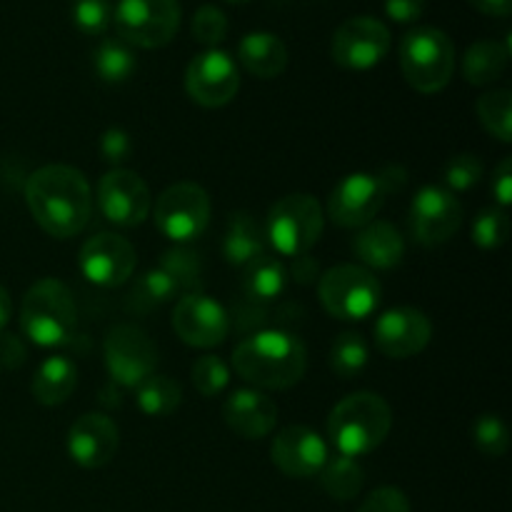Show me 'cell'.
Returning a JSON list of instances; mask_svg holds the SVG:
<instances>
[{"label": "cell", "instance_id": "cell-4", "mask_svg": "<svg viewBox=\"0 0 512 512\" xmlns=\"http://www.w3.org/2000/svg\"><path fill=\"white\" fill-rule=\"evenodd\" d=\"M408 173L400 165H385L375 173H350L330 190L325 215L340 228H365L378 218L388 198L405 188Z\"/></svg>", "mask_w": 512, "mask_h": 512}, {"label": "cell", "instance_id": "cell-33", "mask_svg": "<svg viewBox=\"0 0 512 512\" xmlns=\"http://www.w3.org/2000/svg\"><path fill=\"white\" fill-rule=\"evenodd\" d=\"M178 295L173 280L163 273L160 268L148 270L143 278L135 280L133 290L128 295V308H133L135 313H148V310L160 308L168 300H173Z\"/></svg>", "mask_w": 512, "mask_h": 512}, {"label": "cell", "instance_id": "cell-13", "mask_svg": "<svg viewBox=\"0 0 512 512\" xmlns=\"http://www.w3.org/2000/svg\"><path fill=\"white\" fill-rule=\"evenodd\" d=\"M240 73L225 50L208 48L190 60L185 70V90L203 108H223L238 95Z\"/></svg>", "mask_w": 512, "mask_h": 512}, {"label": "cell", "instance_id": "cell-5", "mask_svg": "<svg viewBox=\"0 0 512 512\" xmlns=\"http://www.w3.org/2000/svg\"><path fill=\"white\" fill-rule=\"evenodd\" d=\"M78 325L75 298L65 283L55 278H43L33 283L20 305V328L25 338L40 348L65 345Z\"/></svg>", "mask_w": 512, "mask_h": 512}, {"label": "cell", "instance_id": "cell-30", "mask_svg": "<svg viewBox=\"0 0 512 512\" xmlns=\"http://www.w3.org/2000/svg\"><path fill=\"white\" fill-rule=\"evenodd\" d=\"M183 403V390L168 375H150L138 385V408L150 418L175 413Z\"/></svg>", "mask_w": 512, "mask_h": 512}, {"label": "cell", "instance_id": "cell-23", "mask_svg": "<svg viewBox=\"0 0 512 512\" xmlns=\"http://www.w3.org/2000/svg\"><path fill=\"white\" fill-rule=\"evenodd\" d=\"M238 58L250 75L260 80H273L288 68V48L273 33H248L238 45Z\"/></svg>", "mask_w": 512, "mask_h": 512}, {"label": "cell", "instance_id": "cell-17", "mask_svg": "<svg viewBox=\"0 0 512 512\" xmlns=\"http://www.w3.org/2000/svg\"><path fill=\"white\" fill-rule=\"evenodd\" d=\"M80 273L100 288H118L133 278L135 248L118 233H98L80 248Z\"/></svg>", "mask_w": 512, "mask_h": 512}, {"label": "cell", "instance_id": "cell-38", "mask_svg": "<svg viewBox=\"0 0 512 512\" xmlns=\"http://www.w3.org/2000/svg\"><path fill=\"white\" fill-rule=\"evenodd\" d=\"M445 185L450 193H465V190L475 188L483 178V160L478 158L475 153H460L453 155V158L445 163L443 170Z\"/></svg>", "mask_w": 512, "mask_h": 512}, {"label": "cell", "instance_id": "cell-7", "mask_svg": "<svg viewBox=\"0 0 512 512\" xmlns=\"http://www.w3.org/2000/svg\"><path fill=\"white\" fill-rule=\"evenodd\" d=\"M325 228V210L318 198L305 193H293L280 198L270 208L265 223V240H270L278 255L298 258L315 248Z\"/></svg>", "mask_w": 512, "mask_h": 512}, {"label": "cell", "instance_id": "cell-11", "mask_svg": "<svg viewBox=\"0 0 512 512\" xmlns=\"http://www.w3.org/2000/svg\"><path fill=\"white\" fill-rule=\"evenodd\" d=\"M105 368L108 375L123 388H138L143 380L155 375L158 368V348L145 330L138 325H115L108 330L103 343Z\"/></svg>", "mask_w": 512, "mask_h": 512}, {"label": "cell", "instance_id": "cell-12", "mask_svg": "<svg viewBox=\"0 0 512 512\" xmlns=\"http://www.w3.org/2000/svg\"><path fill=\"white\" fill-rule=\"evenodd\" d=\"M463 225V205L450 190L440 185H425L410 203V233L415 243L438 248L448 243Z\"/></svg>", "mask_w": 512, "mask_h": 512}, {"label": "cell", "instance_id": "cell-10", "mask_svg": "<svg viewBox=\"0 0 512 512\" xmlns=\"http://www.w3.org/2000/svg\"><path fill=\"white\" fill-rule=\"evenodd\" d=\"M210 210V195L200 185L175 183L155 200L153 220L165 238L183 245L205 233Z\"/></svg>", "mask_w": 512, "mask_h": 512}, {"label": "cell", "instance_id": "cell-18", "mask_svg": "<svg viewBox=\"0 0 512 512\" xmlns=\"http://www.w3.org/2000/svg\"><path fill=\"white\" fill-rule=\"evenodd\" d=\"M430 338H433V325H430L428 315L418 308H410V305L385 310L375 320V348L388 355V358H413V355L423 353L428 348Z\"/></svg>", "mask_w": 512, "mask_h": 512}, {"label": "cell", "instance_id": "cell-8", "mask_svg": "<svg viewBox=\"0 0 512 512\" xmlns=\"http://www.w3.org/2000/svg\"><path fill=\"white\" fill-rule=\"evenodd\" d=\"M318 298L325 313L338 320H365L378 310L383 288L363 265H335L318 278Z\"/></svg>", "mask_w": 512, "mask_h": 512}, {"label": "cell", "instance_id": "cell-43", "mask_svg": "<svg viewBox=\"0 0 512 512\" xmlns=\"http://www.w3.org/2000/svg\"><path fill=\"white\" fill-rule=\"evenodd\" d=\"M490 190H493L495 200H498V208H508L512 203V158H508V155L495 165Z\"/></svg>", "mask_w": 512, "mask_h": 512}, {"label": "cell", "instance_id": "cell-26", "mask_svg": "<svg viewBox=\"0 0 512 512\" xmlns=\"http://www.w3.org/2000/svg\"><path fill=\"white\" fill-rule=\"evenodd\" d=\"M288 285V268L278 255L263 253L245 265L243 293L253 303H273Z\"/></svg>", "mask_w": 512, "mask_h": 512}, {"label": "cell", "instance_id": "cell-42", "mask_svg": "<svg viewBox=\"0 0 512 512\" xmlns=\"http://www.w3.org/2000/svg\"><path fill=\"white\" fill-rule=\"evenodd\" d=\"M130 153H133V140H130V135L123 128L105 130L103 138H100V155H103L105 163L118 168V165H123L130 158Z\"/></svg>", "mask_w": 512, "mask_h": 512}, {"label": "cell", "instance_id": "cell-34", "mask_svg": "<svg viewBox=\"0 0 512 512\" xmlns=\"http://www.w3.org/2000/svg\"><path fill=\"white\" fill-rule=\"evenodd\" d=\"M478 118L493 138L500 143L512 140V93L510 90H490L480 95Z\"/></svg>", "mask_w": 512, "mask_h": 512}, {"label": "cell", "instance_id": "cell-47", "mask_svg": "<svg viewBox=\"0 0 512 512\" xmlns=\"http://www.w3.org/2000/svg\"><path fill=\"white\" fill-rule=\"evenodd\" d=\"M473 8H478L480 13L485 15H498V18H503V15H510L512 10V0H468Z\"/></svg>", "mask_w": 512, "mask_h": 512}, {"label": "cell", "instance_id": "cell-27", "mask_svg": "<svg viewBox=\"0 0 512 512\" xmlns=\"http://www.w3.org/2000/svg\"><path fill=\"white\" fill-rule=\"evenodd\" d=\"M510 60V45L498 40H478L465 50L463 75L470 85H490L505 73Z\"/></svg>", "mask_w": 512, "mask_h": 512}, {"label": "cell", "instance_id": "cell-37", "mask_svg": "<svg viewBox=\"0 0 512 512\" xmlns=\"http://www.w3.org/2000/svg\"><path fill=\"white\" fill-rule=\"evenodd\" d=\"M510 218L505 208H485L473 223V243L483 250H495L508 240Z\"/></svg>", "mask_w": 512, "mask_h": 512}, {"label": "cell", "instance_id": "cell-15", "mask_svg": "<svg viewBox=\"0 0 512 512\" xmlns=\"http://www.w3.org/2000/svg\"><path fill=\"white\" fill-rule=\"evenodd\" d=\"M173 330L185 345L208 350L225 343L230 318L223 305L205 293H185L173 308Z\"/></svg>", "mask_w": 512, "mask_h": 512}, {"label": "cell", "instance_id": "cell-36", "mask_svg": "<svg viewBox=\"0 0 512 512\" xmlns=\"http://www.w3.org/2000/svg\"><path fill=\"white\" fill-rule=\"evenodd\" d=\"M473 443L485 458H500L508 453L510 435L503 418L495 413H483L473 423Z\"/></svg>", "mask_w": 512, "mask_h": 512}, {"label": "cell", "instance_id": "cell-45", "mask_svg": "<svg viewBox=\"0 0 512 512\" xmlns=\"http://www.w3.org/2000/svg\"><path fill=\"white\" fill-rule=\"evenodd\" d=\"M25 363V348L15 335H0V365L20 368Z\"/></svg>", "mask_w": 512, "mask_h": 512}, {"label": "cell", "instance_id": "cell-44", "mask_svg": "<svg viewBox=\"0 0 512 512\" xmlns=\"http://www.w3.org/2000/svg\"><path fill=\"white\" fill-rule=\"evenodd\" d=\"M423 10L425 0H385V13L395 23H415Z\"/></svg>", "mask_w": 512, "mask_h": 512}, {"label": "cell", "instance_id": "cell-32", "mask_svg": "<svg viewBox=\"0 0 512 512\" xmlns=\"http://www.w3.org/2000/svg\"><path fill=\"white\" fill-rule=\"evenodd\" d=\"M158 268L173 280L178 293H200V285H203V263H200V255L185 248V245L168 250L163 255V260H160Z\"/></svg>", "mask_w": 512, "mask_h": 512}, {"label": "cell", "instance_id": "cell-31", "mask_svg": "<svg viewBox=\"0 0 512 512\" xmlns=\"http://www.w3.org/2000/svg\"><path fill=\"white\" fill-rule=\"evenodd\" d=\"M370 348L360 333H340L330 348V370L340 380H353L368 368Z\"/></svg>", "mask_w": 512, "mask_h": 512}, {"label": "cell", "instance_id": "cell-6", "mask_svg": "<svg viewBox=\"0 0 512 512\" xmlns=\"http://www.w3.org/2000/svg\"><path fill=\"white\" fill-rule=\"evenodd\" d=\"M400 68L413 90L423 95L440 93L455 70V45L440 28H413L400 43Z\"/></svg>", "mask_w": 512, "mask_h": 512}, {"label": "cell", "instance_id": "cell-24", "mask_svg": "<svg viewBox=\"0 0 512 512\" xmlns=\"http://www.w3.org/2000/svg\"><path fill=\"white\" fill-rule=\"evenodd\" d=\"M265 253V225L248 210L230 215L223 235V255L230 265L245 268L250 260Z\"/></svg>", "mask_w": 512, "mask_h": 512}, {"label": "cell", "instance_id": "cell-9", "mask_svg": "<svg viewBox=\"0 0 512 512\" xmlns=\"http://www.w3.org/2000/svg\"><path fill=\"white\" fill-rule=\"evenodd\" d=\"M178 0H118L113 25L130 48H163L180 28Z\"/></svg>", "mask_w": 512, "mask_h": 512}, {"label": "cell", "instance_id": "cell-48", "mask_svg": "<svg viewBox=\"0 0 512 512\" xmlns=\"http://www.w3.org/2000/svg\"><path fill=\"white\" fill-rule=\"evenodd\" d=\"M10 315H13V303H10L8 290L0 285V330L10 323Z\"/></svg>", "mask_w": 512, "mask_h": 512}, {"label": "cell", "instance_id": "cell-21", "mask_svg": "<svg viewBox=\"0 0 512 512\" xmlns=\"http://www.w3.org/2000/svg\"><path fill=\"white\" fill-rule=\"evenodd\" d=\"M223 420L240 438L260 440L273 433L278 423V408L260 390L240 388L233 390L223 403Z\"/></svg>", "mask_w": 512, "mask_h": 512}, {"label": "cell", "instance_id": "cell-29", "mask_svg": "<svg viewBox=\"0 0 512 512\" xmlns=\"http://www.w3.org/2000/svg\"><path fill=\"white\" fill-rule=\"evenodd\" d=\"M93 68L103 83H125L138 68L135 50L120 38H105L93 50Z\"/></svg>", "mask_w": 512, "mask_h": 512}, {"label": "cell", "instance_id": "cell-28", "mask_svg": "<svg viewBox=\"0 0 512 512\" xmlns=\"http://www.w3.org/2000/svg\"><path fill=\"white\" fill-rule=\"evenodd\" d=\"M318 475L325 493H328L330 498L340 500V503L358 498L365 483V473L363 468H360L358 460L340 453L330 455L328 463L323 465V470H320Z\"/></svg>", "mask_w": 512, "mask_h": 512}, {"label": "cell", "instance_id": "cell-41", "mask_svg": "<svg viewBox=\"0 0 512 512\" xmlns=\"http://www.w3.org/2000/svg\"><path fill=\"white\" fill-rule=\"evenodd\" d=\"M358 512H410V503L408 498H405L403 490L385 485V488L373 490V493L363 500Z\"/></svg>", "mask_w": 512, "mask_h": 512}, {"label": "cell", "instance_id": "cell-14", "mask_svg": "<svg viewBox=\"0 0 512 512\" xmlns=\"http://www.w3.org/2000/svg\"><path fill=\"white\" fill-rule=\"evenodd\" d=\"M390 30L370 15L350 18L335 30L330 55L345 70H370L388 55Z\"/></svg>", "mask_w": 512, "mask_h": 512}, {"label": "cell", "instance_id": "cell-46", "mask_svg": "<svg viewBox=\"0 0 512 512\" xmlns=\"http://www.w3.org/2000/svg\"><path fill=\"white\" fill-rule=\"evenodd\" d=\"M315 275H318V265H315L308 255L293 258V278L298 280V283H310Z\"/></svg>", "mask_w": 512, "mask_h": 512}, {"label": "cell", "instance_id": "cell-25", "mask_svg": "<svg viewBox=\"0 0 512 512\" xmlns=\"http://www.w3.org/2000/svg\"><path fill=\"white\" fill-rule=\"evenodd\" d=\"M78 385V368L65 355H53L45 360L35 373L33 383H30V393L40 405H63L70 395L75 393Z\"/></svg>", "mask_w": 512, "mask_h": 512}, {"label": "cell", "instance_id": "cell-3", "mask_svg": "<svg viewBox=\"0 0 512 512\" xmlns=\"http://www.w3.org/2000/svg\"><path fill=\"white\" fill-rule=\"evenodd\" d=\"M393 428V410L383 395L360 390L340 400L328 418V438L340 455L358 460L385 443Z\"/></svg>", "mask_w": 512, "mask_h": 512}, {"label": "cell", "instance_id": "cell-16", "mask_svg": "<svg viewBox=\"0 0 512 512\" xmlns=\"http://www.w3.org/2000/svg\"><path fill=\"white\" fill-rule=\"evenodd\" d=\"M98 205L105 218L120 228H135L145 223L153 208V198L138 173L128 168H113L100 178Z\"/></svg>", "mask_w": 512, "mask_h": 512}, {"label": "cell", "instance_id": "cell-35", "mask_svg": "<svg viewBox=\"0 0 512 512\" xmlns=\"http://www.w3.org/2000/svg\"><path fill=\"white\" fill-rule=\"evenodd\" d=\"M190 378L203 398H218L230 385V365L218 355H200L190 368Z\"/></svg>", "mask_w": 512, "mask_h": 512}, {"label": "cell", "instance_id": "cell-40", "mask_svg": "<svg viewBox=\"0 0 512 512\" xmlns=\"http://www.w3.org/2000/svg\"><path fill=\"white\" fill-rule=\"evenodd\" d=\"M228 35V18L220 8L215 5H200L193 15V38L198 40L200 45H208V48H215L220 45Z\"/></svg>", "mask_w": 512, "mask_h": 512}, {"label": "cell", "instance_id": "cell-1", "mask_svg": "<svg viewBox=\"0 0 512 512\" xmlns=\"http://www.w3.org/2000/svg\"><path fill=\"white\" fill-rule=\"evenodd\" d=\"M25 203L35 223L58 240L75 238L90 223L93 193L80 170L43 165L25 180Z\"/></svg>", "mask_w": 512, "mask_h": 512}, {"label": "cell", "instance_id": "cell-39", "mask_svg": "<svg viewBox=\"0 0 512 512\" xmlns=\"http://www.w3.org/2000/svg\"><path fill=\"white\" fill-rule=\"evenodd\" d=\"M73 23L85 35H103L113 25L110 0H73Z\"/></svg>", "mask_w": 512, "mask_h": 512}, {"label": "cell", "instance_id": "cell-49", "mask_svg": "<svg viewBox=\"0 0 512 512\" xmlns=\"http://www.w3.org/2000/svg\"><path fill=\"white\" fill-rule=\"evenodd\" d=\"M228 3H248V0H228Z\"/></svg>", "mask_w": 512, "mask_h": 512}, {"label": "cell", "instance_id": "cell-19", "mask_svg": "<svg viewBox=\"0 0 512 512\" xmlns=\"http://www.w3.org/2000/svg\"><path fill=\"white\" fill-rule=\"evenodd\" d=\"M330 448L325 438L305 425H290L273 438L270 460L288 478H313L328 463Z\"/></svg>", "mask_w": 512, "mask_h": 512}, {"label": "cell", "instance_id": "cell-2", "mask_svg": "<svg viewBox=\"0 0 512 512\" xmlns=\"http://www.w3.org/2000/svg\"><path fill=\"white\" fill-rule=\"evenodd\" d=\"M308 353L298 335L288 330H258L233 350V370L263 390H288L303 380Z\"/></svg>", "mask_w": 512, "mask_h": 512}, {"label": "cell", "instance_id": "cell-20", "mask_svg": "<svg viewBox=\"0 0 512 512\" xmlns=\"http://www.w3.org/2000/svg\"><path fill=\"white\" fill-rule=\"evenodd\" d=\"M118 425L103 413H85L70 425L68 455L85 470L105 468L118 453Z\"/></svg>", "mask_w": 512, "mask_h": 512}, {"label": "cell", "instance_id": "cell-22", "mask_svg": "<svg viewBox=\"0 0 512 512\" xmlns=\"http://www.w3.org/2000/svg\"><path fill=\"white\" fill-rule=\"evenodd\" d=\"M350 248L368 270L398 268L405 258L403 235L393 223H385V220H373L360 228Z\"/></svg>", "mask_w": 512, "mask_h": 512}]
</instances>
